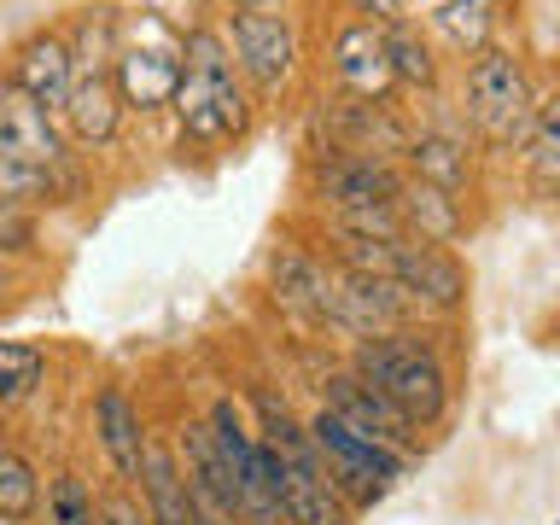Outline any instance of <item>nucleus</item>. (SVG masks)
<instances>
[{"mask_svg":"<svg viewBox=\"0 0 560 525\" xmlns=\"http://www.w3.org/2000/svg\"><path fill=\"white\" fill-rule=\"evenodd\" d=\"M175 117H182L187 140L199 147H217V140H234L245 129V94L234 77V59H228V42L217 30H192L182 47V82H175Z\"/></svg>","mask_w":560,"mask_h":525,"instance_id":"nucleus-1","label":"nucleus"},{"mask_svg":"<svg viewBox=\"0 0 560 525\" xmlns=\"http://www.w3.org/2000/svg\"><path fill=\"white\" fill-rule=\"evenodd\" d=\"M262 455H269V479H275V497H280V514L287 525H350L345 502L332 497L322 462L310 450V432L280 409L275 397H262Z\"/></svg>","mask_w":560,"mask_h":525,"instance_id":"nucleus-2","label":"nucleus"},{"mask_svg":"<svg viewBox=\"0 0 560 525\" xmlns=\"http://www.w3.org/2000/svg\"><path fill=\"white\" fill-rule=\"evenodd\" d=\"M350 374L368 380L374 392L392 402V409L409 420V427H432L450 402V385H444V368L427 345L402 339V332H380V339H362L357 345V362Z\"/></svg>","mask_w":560,"mask_h":525,"instance_id":"nucleus-3","label":"nucleus"},{"mask_svg":"<svg viewBox=\"0 0 560 525\" xmlns=\"http://www.w3.org/2000/svg\"><path fill=\"white\" fill-rule=\"evenodd\" d=\"M310 450H315V462H322L332 497H339L345 508H374L385 490L402 479V455L397 450H385V444H374V438L350 432L345 420H332L327 409L315 415V427H310Z\"/></svg>","mask_w":560,"mask_h":525,"instance_id":"nucleus-4","label":"nucleus"},{"mask_svg":"<svg viewBox=\"0 0 560 525\" xmlns=\"http://www.w3.org/2000/svg\"><path fill=\"white\" fill-rule=\"evenodd\" d=\"M532 82H525V70L514 52L502 47H479L467 65V122L479 129V140L490 147H514V140L532 129Z\"/></svg>","mask_w":560,"mask_h":525,"instance_id":"nucleus-5","label":"nucleus"},{"mask_svg":"<svg viewBox=\"0 0 560 525\" xmlns=\"http://www.w3.org/2000/svg\"><path fill=\"white\" fill-rule=\"evenodd\" d=\"M392 287H402V298H409L415 310H450L467 298V275L462 262H455L450 252H438V245H420V240H397L392 252Z\"/></svg>","mask_w":560,"mask_h":525,"instance_id":"nucleus-6","label":"nucleus"},{"mask_svg":"<svg viewBox=\"0 0 560 525\" xmlns=\"http://www.w3.org/2000/svg\"><path fill=\"white\" fill-rule=\"evenodd\" d=\"M322 199L339 210V217H357V210H392L397 205V170L380 164V158H362V152H345V158H327L322 175H315Z\"/></svg>","mask_w":560,"mask_h":525,"instance_id":"nucleus-7","label":"nucleus"},{"mask_svg":"<svg viewBox=\"0 0 560 525\" xmlns=\"http://www.w3.org/2000/svg\"><path fill=\"white\" fill-rule=\"evenodd\" d=\"M327 415L345 420L350 432H362V438H374V444L397 450V455L415 444V427H409V420H402L368 380H357V374H332V380H327Z\"/></svg>","mask_w":560,"mask_h":525,"instance_id":"nucleus-8","label":"nucleus"},{"mask_svg":"<svg viewBox=\"0 0 560 525\" xmlns=\"http://www.w3.org/2000/svg\"><path fill=\"white\" fill-rule=\"evenodd\" d=\"M234 52H240L234 65L257 88H280L292 77V59H298L292 24H287V18H275V12H240L234 18Z\"/></svg>","mask_w":560,"mask_h":525,"instance_id":"nucleus-9","label":"nucleus"},{"mask_svg":"<svg viewBox=\"0 0 560 525\" xmlns=\"http://www.w3.org/2000/svg\"><path fill=\"white\" fill-rule=\"evenodd\" d=\"M332 77L357 100H385L392 94V59H385V30L380 24H350L332 42Z\"/></svg>","mask_w":560,"mask_h":525,"instance_id":"nucleus-10","label":"nucleus"},{"mask_svg":"<svg viewBox=\"0 0 560 525\" xmlns=\"http://www.w3.org/2000/svg\"><path fill=\"white\" fill-rule=\"evenodd\" d=\"M0 152H18L42 170L59 164V135H52L47 112L18 82H0Z\"/></svg>","mask_w":560,"mask_h":525,"instance_id":"nucleus-11","label":"nucleus"},{"mask_svg":"<svg viewBox=\"0 0 560 525\" xmlns=\"http://www.w3.org/2000/svg\"><path fill=\"white\" fill-rule=\"evenodd\" d=\"M175 82H182V59H175L170 47H122L117 52L112 88H117V100L140 105V112L170 105L175 100Z\"/></svg>","mask_w":560,"mask_h":525,"instance_id":"nucleus-12","label":"nucleus"},{"mask_svg":"<svg viewBox=\"0 0 560 525\" xmlns=\"http://www.w3.org/2000/svg\"><path fill=\"white\" fill-rule=\"evenodd\" d=\"M70 77H77V65H70V42L65 35H35V42L18 52V88L42 105V112H65V94H70Z\"/></svg>","mask_w":560,"mask_h":525,"instance_id":"nucleus-13","label":"nucleus"},{"mask_svg":"<svg viewBox=\"0 0 560 525\" xmlns=\"http://www.w3.org/2000/svg\"><path fill=\"white\" fill-rule=\"evenodd\" d=\"M140 490H147V525H192V502H187V472L175 462V450L147 444L140 450Z\"/></svg>","mask_w":560,"mask_h":525,"instance_id":"nucleus-14","label":"nucleus"},{"mask_svg":"<svg viewBox=\"0 0 560 525\" xmlns=\"http://www.w3.org/2000/svg\"><path fill=\"white\" fill-rule=\"evenodd\" d=\"M94 427H100V444L112 455L117 479H135L140 472V450H147V438H140V415L135 402L117 392V385H105L100 402H94Z\"/></svg>","mask_w":560,"mask_h":525,"instance_id":"nucleus-15","label":"nucleus"},{"mask_svg":"<svg viewBox=\"0 0 560 525\" xmlns=\"http://www.w3.org/2000/svg\"><path fill=\"white\" fill-rule=\"evenodd\" d=\"M275 298L315 315V322H332V275L304 252H280L275 257Z\"/></svg>","mask_w":560,"mask_h":525,"instance_id":"nucleus-16","label":"nucleus"},{"mask_svg":"<svg viewBox=\"0 0 560 525\" xmlns=\"http://www.w3.org/2000/svg\"><path fill=\"white\" fill-rule=\"evenodd\" d=\"M65 117L82 140H112L117 135V88L105 70H77L65 94Z\"/></svg>","mask_w":560,"mask_h":525,"instance_id":"nucleus-17","label":"nucleus"},{"mask_svg":"<svg viewBox=\"0 0 560 525\" xmlns=\"http://www.w3.org/2000/svg\"><path fill=\"white\" fill-rule=\"evenodd\" d=\"M397 217L420 228V245H438V240H450L455 228H462V217H455V199L450 192H438L427 182H402L397 187Z\"/></svg>","mask_w":560,"mask_h":525,"instance_id":"nucleus-18","label":"nucleus"},{"mask_svg":"<svg viewBox=\"0 0 560 525\" xmlns=\"http://www.w3.org/2000/svg\"><path fill=\"white\" fill-rule=\"evenodd\" d=\"M234 514L245 525H287L280 497H275V479H269V455H262L257 438H252V455H245V467H240V479H234Z\"/></svg>","mask_w":560,"mask_h":525,"instance_id":"nucleus-19","label":"nucleus"},{"mask_svg":"<svg viewBox=\"0 0 560 525\" xmlns=\"http://www.w3.org/2000/svg\"><path fill=\"white\" fill-rule=\"evenodd\" d=\"M409 158H415L420 182L438 187V192H455V187L467 182V152L455 147L450 135H420L415 147H409Z\"/></svg>","mask_w":560,"mask_h":525,"instance_id":"nucleus-20","label":"nucleus"},{"mask_svg":"<svg viewBox=\"0 0 560 525\" xmlns=\"http://www.w3.org/2000/svg\"><path fill=\"white\" fill-rule=\"evenodd\" d=\"M560 100H537L532 112V182L537 192H555L560 187Z\"/></svg>","mask_w":560,"mask_h":525,"instance_id":"nucleus-21","label":"nucleus"},{"mask_svg":"<svg viewBox=\"0 0 560 525\" xmlns=\"http://www.w3.org/2000/svg\"><path fill=\"white\" fill-rule=\"evenodd\" d=\"M42 350L35 345H12L0 339V409H12V402H24L35 385H42Z\"/></svg>","mask_w":560,"mask_h":525,"instance_id":"nucleus-22","label":"nucleus"},{"mask_svg":"<svg viewBox=\"0 0 560 525\" xmlns=\"http://www.w3.org/2000/svg\"><path fill=\"white\" fill-rule=\"evenodd\" d=\"M35 502H42L35 467L18 450H0V520H30Z\"/></svg>","mask_w":560,"mask_h":525,"instance_id":"nucleus-23","label":"nucleus"},{"mask_svg":"<svg viewBox=\"0 0 560 525\" xmlns=\"http://www.w3.org/2000/svg\"><path fill=\"white\" fill-rule=\"evenodd\" d=\"M385 59H392V82H415V88H432V52L427 42L409 30V24H392L385 30Z\"/></svg>","mask_w":560,"mask_h":525,"instance_id":"nucleus-24","label":"nucleus"},{"mask_svg":"<svg viewBox=\"0 0 560 525\" xmlns=\"http://www.w3.org/2000/svg\"><path fill=\"white\" fill-rule=\"evenodd\" d=\"M438 24L450 30L455 47L479 52L485 35H490V0H444V7H438Z\"/></svg>","mask_w":560,"mask_h":525,"instance_id":"nucleus-25","label":"nucleus"},{"mask_svg":"<svg viewBox=\"0 0 560 525\" xmlns=\"http://www.w3.org/2000/svg\"><path fill=\"white\" fill-rule=\"evenodd\" d=\"M52 187V170L42 164H30V158H18V152H0V199H42V192Z\"/></svg>","mask_w":560,"mask_h":525,"instance_id":"nucleus-26","label":"nucleus"},{"mask_svg":"<svg viewBox=\"0 0 560 525\" xmlns=\"http://www.w3.org/2000/svg\"><path fill=\"white\" fill-rule=\"evenodd\" d=\"M47 525H94V502L77 472H59L52 479V497H47Z\"/></svg>","mask_w":560,"mask_h":525,"instance_id":"nucleus-27","label":"nucleus"},{"mask_svg":"<svg viewBox=\"0 0 560 525\" xmlns=\"http://www.w3.org/2000/svg\"><path fill=\"white\" fill-rule=\"evenodd\" d=\"M35 245V217L18 199H0V252H30Z\"/></svg>","mask_w":560,"mask_h":525,"instance_id":"nucleus-28","label":"nucleus"},{"mask_svg":"<svg viewBox=\"0 0 560 525\" xmlns=\"http://www.w3.org/2000/svg\"><path fill=\"white\" fill-rule=\"evenodd\" d=\"M94 525H147V514H140L135 497H105V508H100Z\"/></svg>","mask_w":560,"mask_h":525,"instance_id":"nucleus-29","label":"nucleus"},{"mask_svg":"<svg viewBox=\"0 0 560 525\" xmlns=\"http://www.w3.org/2000/svg\"><path fill=\"white\" fill-rule=\"evenodd\" d=\"M362 12V24H397L402 18V0H350Z\"/></svg>","mask_w":560,"mask_h":525,"instance_id":"nucleus-30","label":"nucleus"},{"mask_svg":"<svg viewBox=\"0 0 560 525\" xmlns=\"http://www.w3.org/2000/svg\"><path fill=\"white\" fill-rule=\"evenodd\" d=\"M240 12H262V7H275V0H234Z\"/></svg>","mask_w":560,"mask_h":525,"instance_id":"nucleus-31","label":"nucleus"},{"mask_svg":"<svg viewBox=\"0 0 560 525\" xmlns=\"http://www.w3.org/2000/svg\"><path fill=\"white\" fill-rule=\"evenodd\" d=\"M0 287H7V275H0Z\"/></svg>","mask_w":560,"mask_h":525,"instance_id":"nucleus-32","label":"nucleus"}]
</instances>
